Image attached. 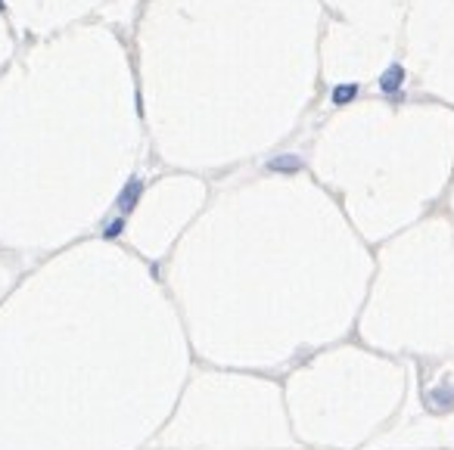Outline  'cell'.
Wrapping results in <instances>:
<instances>
[{"mask_svg":"<svg viewBox=\"0 0 454 450\" xmlns=\"http://www.w3.org/2000/svg\"><path fill=\"white\" fill-rule=\"evenodd\" d=\"M140 193H143V181H128V187L122 189V193H118V202H116V209H118V215H128L131 209H134L137 205V199H140Z\"/></svg>","mask_w":454,"mask_h":450,"instance_id":"obj_1","label":"cell"},{"mask_svg":"<svg viewBox=\"0 0 454 450\" xmlns=\"http://www.w3.org/2000/svg\"><path fill=\"white\" fill-rule=\"evenodd\" d=\"M401 88H405V68H401L399 62H392V66L380 75V90L392 96V94H399Z\"/></svg>","mask_w":454,"mask_h":450,"instance_id":"obj_2","label":"cell"},{"mask_svg":"<svg viewBox=\"0 0 454 450\" xmlns=\"http://www.w3.org/2000/svg\"><path fill=\"white\" fill-rule=\"evenodd\" d=\"M355 96H358V84H339V88L330 90V100L336 103V106H346V103H352Z\"/></svg>","mask_w":454,"mask_h":450,"instance_id":"obj_3","label":"cell"},{"mask_svg":"<svg viewBox=\"0 0 454 450\" xmlns=\"http://www.w3.org/2000/svg\"><path fill=\"white\" fill-rule=\"evenodd\" d=\"M451 403H454L451 388H433L429 391V407H436V410H448Z\"/></svg>","mask_w":454,"mask_h":450,"instance_id":"obj_4","label":"cell"},{"mask_svg":"<svg viewBox=\"0 0 454 450\" xmlns=\"http://www.w3.org/2000/svg\"><path fill=\"white\" fill-rule=\"evenodd\" d=\"M268 168L271 171H299L302 168V161H299L296 155H277V159L268 161Z\"/></svg>","mask_w":454,"mask_h":450,"instance_id":"obj_5","label":"cell"},{"mask_svg":"<svg viewBox=\"0 0 454 450\" xmlns=\"http://www.w3.org/2000/svg\"><path fill=\"white\" fill-rule=\"evenodd\" d=\"M125 230V217L118 215V217H112V221L106 224V230H103V236H109V239H112V236H118Z\"/></svg>","mask_w":454,"mask_h":450,"instance_id":"obj_6","label":"cell"},{"mask_svg":"<svg viewBox=\"0 0 454 450\" xmlns=\"http://www.w3.org/2000/svg\"><path fill=\"white\" fill-rule=\"evenodd\" d=\"M3 10H7V7H3V0H0V13H3Z\"/></svg>","mask_w":454,"mask_h":450,"instance_id":"obj_7","label":"cell"}]
</instances>
